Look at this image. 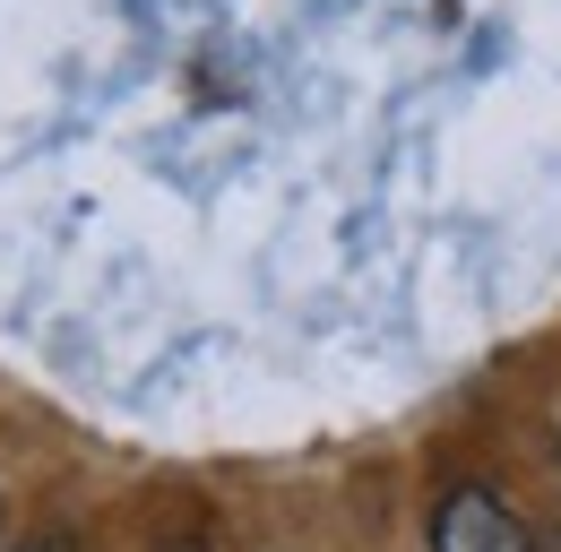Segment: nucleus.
<instances>
[{"mask_svg":"<svg viewBox=\"0 0 561 552\" xmlns=\"http://www.w3.org/2000/svg\"><path fill=\"white\" fill-rule=\"evenodd\" d=\"M432 552H536V536L492 501L484 483H458L432 509Z\"/></svg>","mask_w":561,"mask_h":552,"instance_id":"obj_1","label":"nucleus"},{"mask_svg":"<svg viewBox=\"0 0 561 552\" xmlns=\"http://www.w3.org/2000/svg\"><path fill=\"white\" fill-rule=\"evenodd\" d=\"M35 552H61V544H35Z\"/></svg>","mask_w":561,"mask_h":552,"instance_id":"obj_2","label":"nucleus"},{"mask_svg":"<svg viewBox=\"0 0 561 552\" xmlns=\"http://www.w3.org/2000/svg\"><path fill=\"white\" fill-rule=\"evenodd\" d=\"M553 449H561V423H553Z\"/></svg>","mask_w":561,"mask_h":552,"instance_id":"obj_3","label":"nucleus"}]
</instances>
